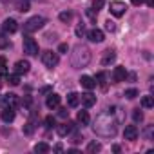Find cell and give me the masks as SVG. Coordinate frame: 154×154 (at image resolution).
<instances>
[{"label":"cell","mask_w":154,"mask_h":154,"mask_svg":"<svg viewBox=\"0 0 154 154\" xmlns=\"http://www.w3.org/2000/svg\"><path fill=\"white\" fill-rule=\"evenodd\" d=\"M93 131H94V134H98L102 138H112L118 132V122L114 118H111V111H109L96 118Z\"/></svg>","instance_id":"1"},{"label":"cell","mask_w":154,"mask_h":154,"mask_svg":"<svg viewBox=\"0 0 154 154\" xmlns=\"http://www.w3.org/2000/svg\"><path fill=\"white\" fill-rule=\"evenodd\" d=\"M89 62H91V51H89V47L82 45V44L74 45V49L71 53V65L74 69H82V67H87Z\"/></svg>","instance_id":"2"},{"label":"cell","mask_w":154,"mask_h":154,"mask_svg":"<svg viewBox=\"0 0 154 154\" xmlns=\"http://www.w3.org/2000/svg\"><path fill=\"white\" fill-rule=\"evenodd\" d=\"M45 26V18L44 17H31L26 24H24V33L29 35V33H35L38 29H42Z\"/></svg>","instance_id":"3"},{"label":"cell","mask_w":154,"mask_h":154,"mask_svg":"<svg viewBox=\"0 0 154 154\" xmlns=\"http://www.w3.org/2000/svg\"><path fill=\"white\" fill-rule=\"evenodd\" d=\"M42 63H44L47 69H53L54 65H58V54L53 53V51H45V53H42Z\"/></svg>","instance_id":"4"},{"label":"cell","mask_w":154,"mask_h":154,"mask_svg":"<svg viewBox=\"0 0 154 154\" xmlns=\"http://www.w3.org/2000/svg\"><path fill=\"white\" fill-rule=\"evenodd\" d=\"M24 53H27L29 56H36L38 54V44L33 38H29V36L24 38Z\"/></svg>","instance_id":"5"},{"label":"cell","mask_w":154,"mask_h":154,"mask_svg":"<svg viewBox=\"0 0 154 154\" xmlns=\"http://www.w3.org/2000/svg\"><path fill=\"white\" fill-rule=\"evenodd\" d=\"M125 9H127L125 2H120V0H114V2H111V6H109V11L114 17H122L125 13Z\"/></svg>","instance_id":"6"},{"label":"cell","mask_w":154,"mask_h":154,"mask_svg":"<svg viewBox=\"0 0 154 154\" xmlns=\"http://www.w3.org/2000/svg\"><path fill=\"white\" fill-rule=\"evenodd\" d=\"M2 105H4V107H9V109H17V105H18L17 94H13V93L4 94V96H2Z\"/></svg>","instance_id":"7"},{"label":"cell","mask_w":154,"mask_h":154,"mask_svg":"<svg viewBox=\"0 0 154 154\" xmlns=\"http://www.w3.org/2000/svg\"><path fill=\"white\" fill-rule=\"evenodd\" d=\"M111 78H112L114 84L123 82V80L127 78V71H125V67H114V71H112V74H111Z\"/></svg>","instance_id":"8"},{"label":"cell","mask_w":154,"mask_h":154,"mask_svg":"<svg viewBox=\"0 0 154 154\" xmlns=\"http://www.w3.org/2000/svg\"><path fill=\"white\" fill-rule=\"evenodd\" d=\"M138 134H140V131H138L136 125H127L125 131H123V138L129 140V141H134V140L138 138Z\"/></svg>","instance_id":"9"},{"label":"cell","mask_w":154,"mask_h":154,"mask_svg":"<svg viewBox=\"0 0 154 154\" xmlns=\"http://www.w3.org/2000/svg\"><path fill=\"white\" fill-rule=\"evenodd\" d=\"M87 36H89V40L91 42H96V44H100V42H103L105 40V36H103V31L102 29H91L89 33H87Z\"/></svg>","instance_id":"10"},{"label":"cell","mask_w":154,"mask_h":154,"mask_svg":"<svg viewBox=\"0 0 154 154\" xmlns=\"http://www.w3.org/2000/svg\"><path fill=\"white\" fill-rule=\"evenodd\" d=\"M80 103H82L84 107H87V109H89V107H93V105L96 103V96H94L93 93H85V94H82V96H80Z\"/></svg>","instance_id":"11"},{"label":"cell","mask_w":154,"mask_h":154,"mask_svg":"<svg viewBox=\"0 0 154 154\" xmlns=\"http://www.w3.org/2000/svg\"><path fill=\"white\" fill-rule=\"evenodd\" d=\"M72 129H74V123H72V122H67V123L56 125V132H58L60 136H67V134H71Z\"/></svg>","instance_id":"12"},{"label":"cell","mask_w":154,"mask_h":154,"mask_svg":"<svg viewBox=\"0 0 154 154\" xmlns=\"http://www.w3.org/2000/svg\"><path fill=\"white\" fill-rule=\"evenodd\" d=\"M80 84H82V87H85L87 91H91V89L96 87V80L93 78V76H87V74H84L82 78H80Z\"/></svg>","instance_id":"13"},{"label":"cell","mask_w":154,"mask_h":154,"mask_svg":"<svg viewBox=\"0 0 154 154\" xmlns=\"http://www.w3.org/2000/svg\"><path fill=\"white\" fill-rule=\"evenodd\" d=\"M2 29H4L6 33H15V31L18 29V24H17L15 18H6L4 24H2Z\"/></svg>","instance_id":"14"},{"label":"cell","mask_w":154,"mask_h":154,"mask_svg":"<svg viewBox=\"0 0 154 154\" xmlns=\"http://www.w3.org/2000/svg\"><path fill=\"white\" fill-rule=\"evenodd\" d=\"M114 60H116V53H114V49H107V51H103L102 65H111Z\"/></svg>","instance_id":"15"},{"label":"cell","mask_w":154,"mask_h":154,"mask_svg":"<svg viewBox=\"0 0 154 154\" xmlns=\"http://www.w3.org/2000/svg\"><path fill=\"white\" fill-rule=\"evenodd\" d=\"M29 67H31V63H29L27 60H18V62L15 63V69H17L18 74H26V72H29Z\"/></svg>","instance_id":"16"},{"label":"cell","mask_w":154,"mask_h":154,"mask_svg":"<svg viewBox=\"0 0 154 154\" xmlns=\"http://www.w3.org/2000/svg\"><path fill=\"white\" fill-rule=\"evenodd\" d=\"M60 100H62V98H60L58 94H54V93H51V94L47 96V100H45V105H47L49 109H56V107L60 105Z\"/></svg>","instance_id":"17"},{"label":"cell","mask_w":154,"mask_h":154,"mask_svg":"<svg viewBox=\"0 0 154 154\" xmlns=\"http://www.w3.org/2000/svg\"><path fill=\"white\" fill-rule=\"evenodd\" d=\"M13 120H15V109L4 107V111H2V122L4 123H11Z\"/></svg>","instance_id":"18"},{"label":"cell","mask_w":154,"mask_h":154,"mask_svg":"<svg viewBox=\"0 0 154 154\" xmlns=\"http://www.w3.org/2000/svg\"><path fill=\"white\" fill-rule=\"evenodd\" d=\"M67 105L69 107H78L80 105V94L78 93H69L67 94Z\"/></svg>","instance_id":"19"},{"label":"cell","mask_w":154,"mask_h":154,"mask_svg":"<svg viewBox=\"0 0 154 154\" xmlns=\"http://www.w3.org/2000/svg\"><path fill=\"white\" fill-rule=\"evenodd\" d=\"M141 107H145V109H150V107H154V98H152L150 94L143 96V98H141Z\"/></svg>","instance_id":"20"},{"label":"cell","mask_w":154,"mask_h":154,"mask_svg":"<svg viewBox=\"0 0 154 154\" xmlns=\"http://www.w3.org/2000/svg\"><path fill=\"white\" fill-rule=\"evenodd\" d=\"M89 120H91V118H89V112H87V111H80V112H78V123L87 125Z\"/></svg>","instance_id":"21"},{"label":"cell","mask_w":154,"mask_h":154,"mask_svg":"<svg viewBox=\"0 0 154 154\" xmlns=\"http://www.w3.org/2000/svg\"><path fill=\"white\" fill-rule=\"evenodd\" d=\"M6 76H8V82H9L11 85H18V84H20V74H18V72H15V74H9V72H8Z\"/></svg>","instance_id":"22"},{"label":"cell","mask_w":154,"mask_h":154,"mask_svg":"<svg viewBox=\"0 0 154 154\" xmlns=\"http://www.w3.org/2000/svg\"><path fill=\"white\" fill-rule=\"evenodd\" d=\"M35 152L45 154V152H49V145H47V143H44V141H40V143H36V145H35Z\"/></svg>","instance_id":"23"},{"label":"cell","mask_w":154,"mask_h":154,"mask_svg":"<svg viewBox=\"0 0 154 154\" xmlns=\"http://www.w3.org/2000/svg\"><path fill=\"white\" fill-rule=\"evenodd\" d=\"M15 8H17L18 11H22V13L29 11V4L26 2V0H17V4H15Z\"/></svg>","instance_id":"24"},{"label":"cell","mask_w":154,"mask_h":154,"mask_svg":"<svg viewBox=\"0 0 154 154\" xmlns=\"http://www.w3.org/2000/svg\"><path fill=\"white\" fill-rule=\"evenodd\" d=\"M100 150H102V145L98 141H91L87 145V152H100Z\"/></svg>","instance_id":"25"},{"label":"cell","mask_w":154,"mask_h":154,"mask_svg":"<svg viewBox=\"0 0 154 154\" xmlns=\"http://www.w3.org/2000/svg\"><path fill=\"white\" fill-rule=\"evenodd\" d=\"M71 18H72V13H71V11L60 13V20H62V22H71Z\"/></svg>","instance_id":"26"},{"label":"cell","mask_w":154,"mask_h":154,"mask_svg":"<svg viewBox=\"0 0 154 154\" xmlns=\"http://www.w3.org/2000/svg\"><path fill=\"white\" fill-rule=\"evenodd\" d=\"M8 74V65H6V60L0 58V76H6Z\"/></svg>","instance_id":"27"},{"label":"cell","mask_w":154,"mask_h":154,"mask_svg":"<svg viewBox=\"0 0 154 154\" xmlns=\"http://www.w3.org/2000/svg\"><path fill=\"white\" fill-rule=\"evenodd\" d=\"M24 132H26V134H33V132H35V125H33V122H27V123L24 125Z\"/></svg>","instance_id":"28"},{"label":"cell","mask_w":154,"mask_h":154,"mask_svg":"<svg viewBox=\"0 0 154 154\" xmlns=\"http://www.w3.org/2000/svg\"><path fill=\"white\" fill-rule=\"evenodd\" d=\"M103 4H105V0H94V2H93V9L98 13V11L103 8Z\"/></svg>","instance_id":"29"},{"label":"cell","mask_w":154,"mask_h":154,"mask_svg":"<svg viewBox=\"0 0 154 154\" xmlns=\"http://www.w3.org/2000/svg\"><path fill=\"white\" fill-rule=\"evenodd\" d=\"M132 118H134V122H141V120H143V112H141L140 109H134V112H132Z\"/></svg>","instance_id":"30"},{"label":"cell","mask_w":154,"mask_h":154,"mask_svg":"<svg viewBox=\"0 0 154 154\" xmlns=\"http://www.w3.org/2000/svg\"><path fill=\"white\" fill-rule=\"evenodd\" d=\"M44 123H45V127H47V129H53V127H56V125H54V118H53V116H47V118L44 120Z\"/></svg>","instance_id":"31"},{"label":"cell","mask_w":154,"mask_h":154,"mask_svg":"<svg viewBox=\"0 0 154 154\" xmlns=\"http://www.w3.org/2000/svg\"><path fill=\"white\" fill-rule=\"evenodd\" d=\"M9 45V38H6L4 35H0V49H6Z\"/></svg>","instance_id":"32"},{"label":"cell","mask_w":154,"mask_h":154,"mask_svg":"<svg viewBox=\"0 0 154 154\" xmlns=\"http://www.w3.org/2000/svg\"><path fill=\"white\" fill-rule=\"evenodd\" d=\"M125 96H127L129 100H132V98L138 96V91H136V89H127V91H125Z\"/></svg>","instance_id":"33"},{"label":"cell","mask_w":154,"mask_h":154,"mask_svg":"<svg viewBox=\"0 0 154 154\" xmlns=\"http://www.w3.org/2000/svg\"><path fill=\"white\" fill-rule=\"evenodd\" d=\"M105 29H107V31H116V24L111 22V20H107V22H105Z\"/></svg>","instance_id":"34"},{"label":"cell","mask_w":154,"mask_h":154,"mask_svg":"<svg viewBox=\"0 0 154 154\" xmlns=\"http://www.w3.org/2000/svg\"><path fill=\"white\" fill-rule=\"evenodd\" d=\"M94 80H98L96 84H102V85H103V80H105V72H98V74H96V78H94Z\"/></svg>","instance_id":"35"},{"label":"cell","mask_w":154,"mask_h":154,"mask_svg":"<svg viewBox=\"0 0 154 154\" xmlns=\"http://www.w3.org/2000/svg\"><path fill=\"white\" fill-rule=\"evenodd\" d=\"M87 17L94 22V20H96V11H94V9H87Z\"/></svg>","instance_id":"36"},{"label":"cell","mask_w":154,"mask_h":154,"mask_svg":"<svg viewBox=\"0 0 154 154\" xmlns=\"http://www.w3.org/2000/svg\"><path fill=\"white\" fill-rule=\"evenodd\" d=\"M84 33H85V29H84V24L80 22V26H78V27H76V35H78V36H82Z\"/></svg>","instance_id":"37"},{"label":"cell","mask_w":154,"mask_h":154,"mask_svg":"<svg viewBox=\"0 0 154 154\" xmlns=\"http://www.w3.org/2000/svg\"><path fill=\"white\" fill-rule=\"evenodd\" d=\"M67 51H69L67 44H60V47H58V53H67Z\"/></svg>","instance_id":"38"},{"label":"cell","mask_w":154,"mask_h":154,"mask_svg":"<svg viewBox=\"0 0 154 154\" xmlns=\"http://www.w3.org/2000/svg\"><path fill=\"white\" fill-rule=\"evenodd\" d=\"M69 116V111L67 109H60V118H67Z\"/></svg>","instance_id":"39"},{"label":"cell","mask_w":154,"mask_h":154,"mask_svg":"<svg viewBox=\"0 0 154 154\" xmlns=\"http://www.w3.org/2000/svg\"><path fill=\"white\" fill-rule=\"evenodd\" d=\"M131 2H132L134 6H141V4H143V0H131Z\"/></svg>","instance_id":"40"}]
</instances>
